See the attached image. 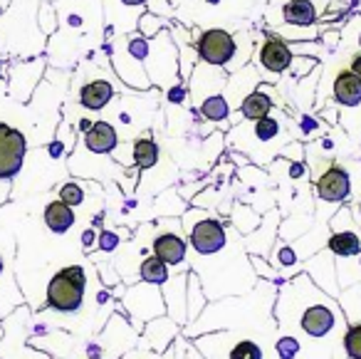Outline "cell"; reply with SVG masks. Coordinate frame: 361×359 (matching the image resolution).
<instances>
[{"label": "cell", "mask_w": 361, "mask_h": 359, "mask_svg": "<svg viewBox=\"0 0 361 359\" xmlns=\"http://www.w3.org/2000/svg\"><path fill=\"white\" fill-rule=\"evenodd\" d=\"M310 298H312V285H310ZM341 324H344V314H341L339 305L314 288V300L300 305V312H297V332L300 334L295 339L300 344L305 337L322 342V339H329Z\"/></svg>", "instance_id": "cell-1"}, {"label": "cell", "mask_w": 361, "mask_h": 359, "mask_svg": "<svg viewBox=\"0 0 361 359\" xmlns=\"http://www.w3.org/2000/svg\"><path fill=\"white\" fill-rule=\"evenodd\" d=\"M144 70L151 85L173 87L178 85V47L169 30H161L149 40V55L144 60Z\"/></svg>", "instance_id": "cell-2"}, {"label": "cell", "mask_w": 361, "mask_h": 359, "mask_svg": "<svg viewBox=\"0 0 361 359\" xmlns=\"http://www.w3.org/2000/svg\"><path fill=\"white\" fill-rule=\"evenodd\" d=\"M85 270L80 265H67L47 285V305L60 312H75L85 300Z\"/></svg>", "instance_id": "cell-3"}, {"label": "cell", "mask_w": 361, "mask_h": 359, "mask_svg": "<svg viewBox=\"0 0 361 359\" xmlns=\"http://www.w3.org/2000/svg\"><path fill=\"white\" fill-rule=\"evenodd\" d=\"M193 47H196L198 62H206L211 67L226 70L233 62V57H235L238 40L233 33L223 30V28H211V30L198 33Z\"/></svg>", "instance_id": "cell-4"}, {"label": "cell", "mask_w": 361, "mask_h": 359, "mask_svg": "<svg viewBox=\"0 0 361 359\" xmlns=\"http://www.w3.org/2000/svg\"><path fill=\"white\" fill-rule=\"evenodd\" d=\"M188 245H191L198 255L221 253L228 245L226 225L218 218H211V216H198L196 220L188 218Z\"/></svg>", "instance_id": "cell-5"}, {"label": "cell", "mask_w": 361, "mask_h": 359, "mask_svg": "<svg viewBox=\"0 0 361 359\" xmlns=\"http://www.w3.org/2000/svg\"><path fill=\"white\" fill-rule=\"evenodd\" d=\"M109 52V60H111V67L116 70V75L126 82L134 92H146L151 87V80L144 70V62H139L124 45V35L116 37V42H111L106 47Z\"/></svg>", "instance_id": "cell-6"}, {"label": "cell", "mask_w": 361, "mask_h": 359, "mask_svg": "<svg viewBox=\"0 0 361 359\" xmlns=\"http://www.w3.org/2000/svg\"><path fill=\"white\" fill-rule=\"evenodd\" d=\"M292 60H295V50H292V45L282 40V37L272 35V33L260 42V47L255 50L257 67H260L262 72H270L272 77L290 72Z\"/></svg>", "instance_id": "cell-7"}, {"label": "cell", "mask_w": 361, "mask_h": 359, "mask_svg": "<svg viewBox=\"0 0 361 359\" xmlns=\"http://www.w3.org/2000/svg\"><path fill=\"white\" fill-rule=\"evenodd\" d=\"M25 136L8 124H0V179H13L25 159Z\"/></svg>", "instance_id": "cell-8"}, {"label": "cell", "mask_w": 361, "mask_h": 359, "mask_svg": "<svg viewBox=\"0 0 361 359\" xmlns=\"http://www.w3.org/2000/svg\"><path fill=\"white\" fill-rule=\"evenodd\" d=\"M314 191L326 204H344L351 196V179L349 171L341 164H329L314 181Z\"/></svg>", "instance_id": "cell-9"}, {"label": "cell", "mask_w": 361, "mask_h": 359, "mask_svg": "<svg viewBox=\"0 0 361 359\" xmlns=\"http://www.w3.org/2000/svg\"><path fill=\"white\" fill-rule=\"evenodd\" d=\"M151 248H154V255L159 260H164L166 265H180L183 260H186V253H188V243L183 238H180L178 233H161L154 238V243H151Z\"/></svg>", "instance_id": "cell-10"}, {"label": "cell", "mask_w": 361, "mask_h": 359, "mask_svg": "<svg viewBox=\"0 0 361 359\" xmlns=\"http://www.w3.org/2000/svg\"><path fill=\"white\" fill-rule=\"evenodd\" d=\"M218 344H223L226 352L223 354H208L211 359H265L260 344L252 342V339H243V337H223V334H211Z\"/></svg>", "instance_id": "cell-11"}, {"label": "cell", "mask_w": 361, "mask_h": 359, "mask_svg": "<svg viewBox=\"0 0 361 359\" xmlns=\"http://www.w3.org/2000/svg\"><path fill=\"white\" fill-rule=\"evenodd\" d=\"M322 18V11L312 0H287L282 6V20L292 28H314Z\"/></svg>", "instance_id": "cell-12"}, {"label": "cell", "mask_w": 361, "mask_h": 359, "mask_svg": "<svg viewBox=\"0 0 361 359\" xmlns=\"http://www.w3.org/2000/svg\"><path fill=\"white\" fill-rule=\"evenodd\" d=\"M119 144V134L109 122H94L85 131V146L92 154H111Z\"/></svg>", "instance_id": "cell-13"}, {"label": "cell", "mask_w": 361, "mask_h": 359, "mask_svg": "<svg viewBox=\"0 0 361 359\" xmlns=\"http://www.w3.org/2000/svg\"><path fill=\"white\" fill-rule=\"evenodd\" d=\"M331 95L341 107L361 105V80L351 70H339L331 82Z\"/></svg>", "instance_id": "cell-14"}, {"label": "cell", "mask_w": 361, "mask_h": 359, "mask_svg": "<svg viewBox=\"0 0 361 359\" xmlns=\"http://www.w3.org/2000/svg\"><path fill=\"white\" fill-rule=\"evenodd\" d=\"M111 97H114V85H111L109 80H102L99 77V80L87 82L80 90V105L85 107V110L99 112L109 105Z\"/></svg>", "instance_id": "cell-15"}, {"label": "cell", "mask_w": 361, "mask_h": 359, "mask_svg": "<svg viewBox=\"0 0 361 359\" xmlns=\"http://www.w3.org/2000/svg\"><path fill=\"white\" fill-rule=\"evenodd\" d=\"M272 107H275V102H272V95H270V87H257L255 92H250V95L245 97V100L240 102V107H238V114L243 117V119H262V117H267L272 112Z\"/></svg>", "instance_id": "cell-16"}, {"label": "cell", "mask_w": 361, "mask_h": 359, "mask_svg": "<svg viewBox=\"0 0 361 359\" xmlns=\"http://www.w3.org/2000/svg\"><path fill=\"white\" fill-rule=\"evenodd\" d=\"M45 225L52 233H67V230L75 225V211L67 204H62L60 199L52 201L45 208Z\"/></svg>", "instance_id": "cell-17"}, {"label": "cell", "mask_w": 361, "mask_h": 359, "mask_svg": "<svg viewBox=\"0 0 361 359\" xmlns=\"http://www.w3.org/2000/svg\"><path fill=\"white\" fill-rule=\"evenodd\" d=\"M326 248L339 258H354L361 253V238L354 230H334L331 238L326 240Z\"/></svg>", "instance_id": "cell-18"}, {"label": "cell", "mask_w": 361, "mask_h": 359, "mask_svg": "<svg viewBox=\"0 0 361 359\" xmlns=\"http://www.w3.org/2000/svg\"><path fill=\"white\" fill-rule=\"evenodd\" d=\"M196 110H198V114H201L203 119L216 122V124H221V122H228V117H231V105H228L226 95L206 97V100H203L201 105L196 107Z\"/></svg>", "instance_id": "cell-19"}, {"label": "cell", "mask_w": 361, "mask_h": 359, "mask_svg": "<svg viewBox=\"0 0 361 359\" xmlns=\"http://www.w3.org/2000/svg\"><path fill=\"white\" fill-rule=\"evenodd\" d=\"M131 154H134V164L139 169H154L156 161H159V146H156V141L151 136H141L131 146Z\"/></svg>", "instance_id": "cell-20"}, {"label": "cell", "mask_w": 361, "mask_h": 359, "mask_svg": "<svg viewBox=\"0 0 361 359\" xmlns=\"http://www.w3.org/2000/svg\"><path fill=\"white\" fill-rule=\"evenodd\" d=\"M139 273H141V280H144V283H149V285H166V283H169V278H171L169 265H166L164 260L156 258V255H149V258L141 260Z\"/></svg>", "instance_id": "cell-21"}, {"label": "cell", "mask_w": 361, "mask_h": 359, "mask_svg": "<svg viewBox=\"0 0 361 359\" xmlns=\"http://www.w3.org/2000/svg\"><path fill=\"white\" fill-rule=\"evenodd\" d=\"M280 122L275 119V117H262V119H255V124H252V134H255V139L260 141V144H270L272 139H277L280 136Z\"/></svg>", "instance_id": "cell-22"}, {"label": "cell", "mask_w": 361, "mask_h": 359, "mask_svg": "<svg viewBox=\"0 0 361 359\" xmlns=\"http://www.w3.org/2000/svg\"><path fill=\"white\" fill-rule=\"evenodd\" d=\"M169 25V20H166V18H161V16H154V13H141L139 16V20H136V33H141V35L144 37H156L159 35L161 30H164V28Z\"/></svg>", "instance_id": "cell-23"}, {"label": "cell", "mask_w": 361, "mask_h": 359, "mask_svg": "<svg viewBox=\"0 0 361 359\" xmlns=\"http://www.w3.org/2000/svg\"><path fill=\"white\" fill-rule=\"evenodd\" d=\"M341 344H344V352L349 359H361V322L349 324V329L341 337Z\"/></svg>", "instance_id": "cell-24"}, {"label": "cell", "mask_w": 361, "mask_h": 359, "mask_svg": "<svg viewBox=\"0 0 361 359\" xmlns=\"http://www.w3.org/2000/svg\"><path fill=\"white\" fill-rule=\"evenodd\" d=\"M60 201L70 206V208L82 206V201H85V189H82L80 184H75V181H70V184H65L60 189Z\"/></svg>", "instance_id": "cell-25"}, {"label": "cell", "mask_w": 361, "mask_h": 359, "mask_svg": "<svg viewBox=\"0 0 361 359\" xmlns=\"http://www.w3.org/2000/svg\"><path fill=\"white\" fill-rule=\"evenodd\" d=\"M277 352H280L282 359H295L302 349H300V342H297L292 334H282L280 342H277Z\"/></svg>", "instance_id": "cell-26"}, {"label": "cell", "mask_w": 361, "mask_h": 359, "mask_svg": "<svg viewBox=\"0 0 361 359\" xmlns=\"http://www.w3.org/2000/svg\"><path fill=\"white\" fill-rule=\"evenodd\" d=\"M312 67H317V60L305 57V55H295V60H292V65H290V72L295 77H302V75H307Z\"/></svg>", "instance_id": "cell-27"}, {"label": "cell", "mask_w": 361, "mask_h": 359, "mask_svg": "<svg viewBox=\"0 0 361 359\" xmlns=\"http://www.w3.org/2000/svg\"><path fill=\"white\" fill-rule=\"evenodd\" d=\"M166 100L171 102V105H186V100H188V87L186 85H173V87H169V92H166Z\"/></svg>", "instance_id": "cell-28"}, {"label": "cell", "mask_w": 361, "mask_h": 359, "mask_svg": "<svg viewBox=\"0 0 361 359\" xmlns=\"http://www.w3.org/2000/svg\"><path fill=\"white\" fill-rule=\"evenodd\" d=\"M116 245H119V235L111 233V230H104V233L99 235V248L102 250H114Z\"/></svg>", "instance_id": "cell-29"}, {"label": "cell", "mask_w": 361, "mask_h": 359, "mask_svg": "<svg viewBox=\"0 0 361 359\" xmlns=\"http://www.w3.org/2000/svg\"><path fill=\"white\" fill-rule=\"evenodd\" d=\"M277 260H280V265H295V260H297V255H295V250L290 248V245H285V248H280L277 250Z\"/></svg>", "instance_id": "cell-30"}, {"label": "cell", "mask_w": 361, "mask_h": 359, "mask_svg": "<svg viewBox=\"0 0 361 359\" xmlns=\"http://www.w3.org/2000/svg\"><path fill=\"white\" fill-rule=\"evenodd\" d=\"M349 70L354 72V75L361 80V52H356V55L351 57V65H349Z\"/></svg>", "instance_id": "cell-31"}, {"label": "cell", "mask_w": 361, "mask_h": 359, "mask_svg": "<svg viewBox=\"0 0 361 359\" xmlns=\"http://www.w3.org/2000/svg\"><path fill=\"white\" fill-rule=\"evenodd\" d=\"M121 6H126V8H144L149 0H119Z\"/></svg>", "instance_id": "cell-32"}, {"label": "cell", "mask_w": 361, "mask_h": 359, "mask_svg": "<svg viewBox=\"0 0 361 359\" xmlns=\"http://www.w3.org/2000/svg\"><path fill=\"white\" fill-rule=\"evenodd\" d=\"M82 243H85V248H92V243H94V230H85V233H82Z\"/></svg>", "instance_id": "cell-33"}, {"label": "cell", "mask_w": 361, "mask_h": 359, "mask_svg": "<svg viewBox=\"0 0 361 359\" xmlns=\"http://www.w3.org/2000/svg\"><path fill=\"white\" fill-rule=\"evenodd\" d=\"M92 124H94V122H90V119H82V122H80V129H82V131H87Z\"/></svg>", "instance_id": "cell-34"}, {"label": "cell", "mask_w": 361, "mask_h": 359, "mask_svg": "<svg viewBox=\"0 0 361 359\" xmlns=\"http://www.w3.org/2000/svg\"><path fill=\"white\" fill-rule=\"evenodd\" d=\"M356 45H359V50H361V30H359V35H356Z\"/></svg>", "instance_id": "cell-35"}, {"label": "cell", "mask_w": 361, "mask_h": 359, "mask_svg": "<svg viewBox=\"0 0 361 359\" xmlns=\"http://www.w3.org/2000/svg\"><path fill=\"white\" fill-rule=\"evenodd\" d=\"M208 3H211V6H218V3H221V0H208Z\"/></svg>", "instance_id": "cell-36"}, {"label": "cell", "mask_w": 361, "mask_h": 359, "mask_svg": "<svg viewBox=\"0 0 361 359\" xmlns=\"http://www.w3.org/2000/svg\"><path fill=\"white\" fill-rule=\"evenodd\" d=\"M356 265H359V270H361V253H359V263H356Z\"/></svg>", "instance_id": "cell-37"}, {"label": "cell", "mask_w": 361, "mask_h": 359, "mask_svg": "<svg viewBox=\"0 0 361 359\" xmlns=\"http://www.w3.org/2000/svg\"><path fill=\"white\" fill-rule=\"evenodd\" d=\"M359 218H361V201H359Z\"/></svg>", "instance_id": "cell-38"}, {"label": "cell", "mask_w": 361, "mask_h": 359, "mask_svg": "<svg viewBox=\"0 0 361 359\" xmlns=\"http://www.w3.org/2000/svg\"><path fill=\"white\" fill-rule=\"evenodd\" d=\"M0 270H3V260H0Z\"/></svg>", "instance_id": "cell-39"}, {"label": "cell", "mask_w": 361, "mask_h": 359, "mask_svg": "<svg viewBox=\"0 0 361 359\" xmlns=\"http://www.w3.org/2000/svg\"><path fill=\"white\" fill-rule=\"evenodd\" d=\"M0 13H3V3H0Z\"/></svg>", "instance_id": "cell-40"}]
</instances>
